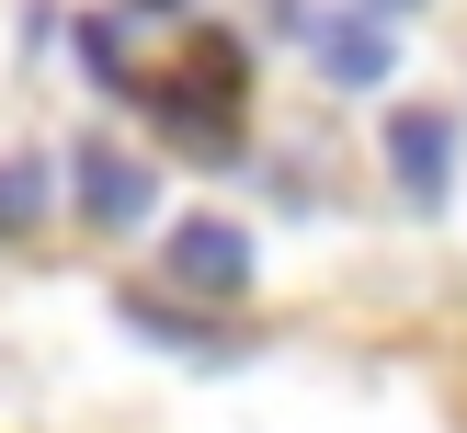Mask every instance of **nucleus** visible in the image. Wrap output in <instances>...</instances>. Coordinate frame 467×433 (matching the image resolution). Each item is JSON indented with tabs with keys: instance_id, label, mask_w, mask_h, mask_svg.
Returning <instances> with one entry per match:
<instances>
[{
	"instance_id": "f257e3e1",
	"label": "nucleus",
	"mask_w": 467,
	"mask_h": 433,
	"mask_svg": "<svg viewBox=\"0 0 467 433\" xmlns=\"http://www.w3.org/2000/svg\"><path fill=\"white\" fill-rule=\"evenodd\" d=\"M160 263H171V285H194V296H240L251 285V228L240 217H171Z\"/></svg>"
},
{
	"instance_id": "f03ea898",
	"label": "nucleus",
	"mask_w": 467,
	"mask_h": 433,
	"mask_svg": "<svg viewBox=\"0 0 467 433\" xmlns=\"http://www.w3.org/2000/svg\"><path fill=\"white\" fill-rule=\"evenodd\" d=\"M68 182H80V217H91V228H149V205H160L149 160L103 149V137H80V149H68Z\"/></svg>"
},
{
	"instance_id": "7ed1b4c3",
	"label": "nucleus",
	"mask_w": 467,
	"mask_h": 433,
	"mask_svg": "<svg viewBox=\"0 0 467 433\" xmlns=\"http://www.w3.org/2000/svg\"><path fill=\"white\" fill-rule=\"evenodd\" d=\"M388 171H400V194L410 205H445V182H456V114H388Z\"/></svg>"
},
{
	"instance_id": "20e7f679",
	"label": "nucleus",
	"mask_w": 467,
	"mask_h": 433,
	"mask_svg": "<svg viewBox=\"0 0 467 433\" xmlns=\"http://www.w3.org/2000/svg\"><path fill=\"white\" fill-rule=\"evenodd\" d=\"M319 68L354 80V91H377L388 68H400V35H388L377 12H331V23H319Z\"/></svg>"
},
{
	"instance_id": "39448f33",
	"label": "nucleus",
	"mask_w": 467,
	"mask_h": 433,
	"mask_svg": "<svg viewBox=\"0 0 467 433\" xmlns=\"http://www.w3.org/2000/svg\"><path fill=\"white\" fill-rule=\"evenodd\" d=\"M35 217H46V160H0V240H23Z\"/></svg>"
}]
</instances>
